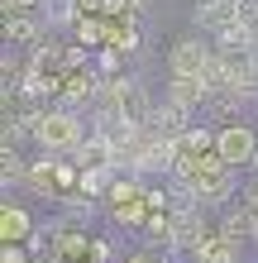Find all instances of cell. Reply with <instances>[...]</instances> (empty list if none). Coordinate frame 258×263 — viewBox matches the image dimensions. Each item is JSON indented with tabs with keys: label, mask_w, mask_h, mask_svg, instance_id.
Masks as SVG:
<instances>
[{
	"label": "cell",
	"mask_w": 258,
	"mask_h": 263,
	"mask_svg": "<svg viewBox=\"0 0 258 263\" xmlns=\"http://www.w3.org/2000/svg\"><path fill=\"white\" fill-rule=\"evenodd\" d=\"M82 20V0H48V24L53 29H77Z\"/></svg>",
	"instance_id": "cell-12"
},
{
	"label": "cell",
	"mask_w": 258,
	"mask_h": 263,
	"mask_svg": "<svg viewBox=\"0 0 258 263\" xmlns=\"http://www.w3.org/2000/svg\"><path fill=\"white\" fill-rule=\"evenodd\" d=\"M0 263H29V244H5V249H0Z\"/></svg>",
	"instance_id": "cell-13"
},
{
	"label": "cell",
	"mask_w": 258,
	"mask_h": 263,
	"mask_svg": "<svg viewBox=\"0 0 258 263\" xmlns=\"http://www.w3.org/2000/svg\"><path fill=\"white\" fill-rule=\"evenodd\" d=\"M82 139H86V115L67 110V105H43V115L34 125V144L48 153V158L53 153H77Z\"/></svg>",
	"instance_id": "cell-1"
},
{
	"label": "cell",
	"mask_w": 258,
	"mask_h": 263,
	"mask_svg": "<svg viewBox=\"0 0 258 263\" xmlns=\"http://www.w3.org/2000/svg\"><path fill=\"white\" fill-rule=\"evenodd\" d=\"M177 148L182 153H210V148H215V125H191L187 134L177 139Z\"/></svg>",
	"instance_id": "cell-10"
},
{
	"label": "cell",
	"mask_w": 258,
	"mask_h": 263,
	"mask_svg": "<svg viewBox=\"0 0 258 263\" xmlns=\"http://www.w3.org/2000/svg\"><path fill=\"white\" fill-rule=\"evenodd\" d=\"M239 249H244V244H234V239H225V235H210L191 258L196 263H239Z\"/></svg>",
	"instance_id": "cell-7"
},
{
	"label": "cell",
	"mask_w": 258,
	"mask_h": 263,
	"mask_svg": "<svg viewBox=\"0 0 258 263\" xmlns=\"http://www.w3.org/2000/svg\"><path fill=\"white\" fill-rule=\"evenodd\" d=\"M77 43H86V53L105 48V43H110V29H105L96 14H82V20H77Z\"/></svg>",
	"instance_id": "cell-8"
},
{
	"label": "cell",
	"mask_w": 258,
	"mask_h": 263,
	"mask_svg": "<svg viewBox=\"0 0 258 263\" xmlns=\"http://www.w3.org/2000/svg\"><path fill=\"white\" fill-rule=\"evenodd\" d=\"M253 249H258V211H253Z\"/></svg>",
	"instance_id": "cell-17"
},
{
	"label": "cell",
	"mask_w": 258,
	"mask_h": 263,
	"mask_svg": "<svg viewBox=\"0 0 258 263\" xmlns=\"http://www.w3.org/2000/svg\"><path fill=\"white\" fill-rule=\"evenodd\" d=\"M34 215H29L19 201H5V206H0V239L5 244H29L34 239Z\"/></svg>",
	"instance_id": "cell-5"
},
{
	"label": "cell",
	"mask_w": 258,
	"mask_h": 263,
	"mask_svg": "<svg viewBox=\"0 0 258 263\" xmlns=\"http://www.w3.org/2000/svg\"><path fill=\"white\" fill-rule=\"evenodd\" d=\"M210 67H215V43L206 34H196V29L168 48V77H201L206 82Z\"/></svg>",
	"instance_id": "cell-2"
},
{
	"label": "cell",
	"mask_w": 258,
	"mask_h": 263,
	"mask_svg": "<svg viewBox=\"0 0 258 263\" xmlns=\"http://www.w3.org/2000/svg\"><path fill=\"white\" fill-rule=\"evenodd\" d=\"M43 0H5V14H34Z\"/></svg>",
	"instance_id": "cell-16"
},
{
	"label": "cell",
	"mask_w": 258,
	"mask_h": 263,
	"mask_svg": "<svg viewBox=\"0 0 258 263\" xmlns=\"http://www.w3.org/2000/svg\"><path fill=\"white\" fill-rule=\"evenodd\" d=\"M110 254H115V249H110V239H105V235H91V258H96V263H105Z\"/></svg>",
	"instance_id": "cell-15"
},
{
	"label": "cell",
	"mask_w": 258,
	"mask_h": 263,
	"mask_svg": "<svg viewBox=\"0 0 258 263\" xmlns=\"http://www.w3.org/2000/svg\"><path fill=\"white\" fill-rule=\"evenodd\" d=\"M125 63H129V53H120L115 43H105V48H96V72L105 77V82H115V77H125Z\"/></svg>",
	"instance_id": "cell-9"
},
{
	"label": "cell",
	"mask_w": 258,
	"mask_h": 263,
	"mask_svg": "<svg viewBox=\"0 0 258 263\" xmlns=\"http://www.w3.org/2000/svg\"><path fill=\"white\" fill-rule=\"evenodd\" d=\"M125 263H163V258L153 254V244H139V249H129V254H125Z\"/></svg>",
	"instance_id": "cell-14"
},
{
	"label": "cell",
	"mask_w": 258,
	"mask_h": 263,
	"mask_svg": "<svg viewBox=\"0 0 258 263\" xmlns=\"http://www.w3.org/2000/svg\"><path fill=\"white\" fill-rule=\"evenodd\" d=\"M43 24L34 14H5V48H38Z\"/></svg>",
	"instance_id": "cell-6"
},
{
	"label": "cell",
	"mask_w": 258,
	"mask_h": 263,
	"mask_svg": "<svg viewBox=\"0 0 258 263\" xmlns=\"http://www.w3.org/2000/svg\"><path fill=\"white\" fill-rule=\"evenodd\" d=\"M215 153L230 167H253L258 163V125H244V120L215 125Z\"/></svg>",
	"instance_id": "cell-3"
},
{
	"label": "cell",
	"mask_w": 258,
	"mask_h": 263,
	"mask_svg": "<svg viewBox=\"0 0 258 263\" xmlns=\"http://www.w3.org/2000/svg\"><path fill=\"white\" fill-rule=\"evenodd\" d=\"M210 82H201V77H168V86H163V101H172V105H182V110H206L210 105Z\"/></svg>",
	"instance_id": "cell-4"
},
{
	"label": "cell",
	"mask_w": 258,
	"mask_h": 263,
	"mask_svg": "<svg viewBox=\"0 0 258 263\" xmlns=\"http://www.w3.org/2000/svg\"><path fill=\"white\" fill-rule=\"evenodd\" d=\"M24 173H29L24 153L14 148V144H5V148H0V177H5V187H14V182H24Z\"/></svg>",
	"instance_id": "cell-11"
}]
</instances>
